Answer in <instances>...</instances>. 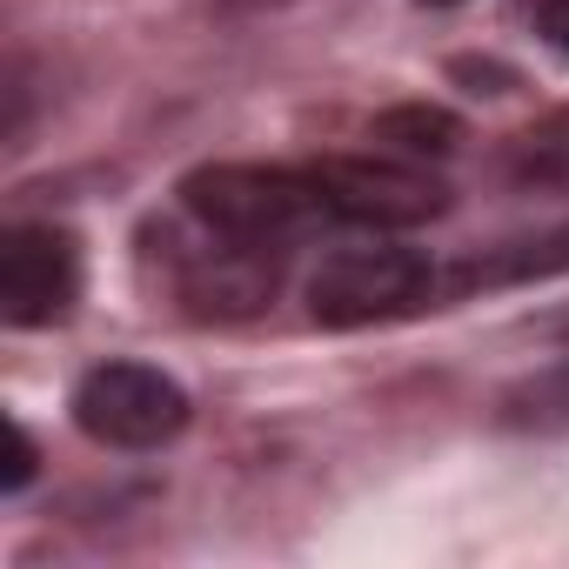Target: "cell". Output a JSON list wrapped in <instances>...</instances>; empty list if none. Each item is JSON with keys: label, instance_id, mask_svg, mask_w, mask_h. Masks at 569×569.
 I'll return each mask as SVG.
<instances>
[{"label": "cell", "instance_id": "1", "mask_svg": "<svg viewBox=\"0 0 569 569\" xmlns=\"http://www.w3.org/2000/svg\"><path fill=\"white\" fill-rule=\"evenodd\" d=\"M188 214V208H181ZM161 248H148L168 274V289L188 316L201 322H234L274 302V281H281V254L289 248H261L241 234L208 228L201 214H188V228H154Z\"/></svg>", "mask_w": 569, "mask_h": 569}, {"label": "cell", "instance_id": "2", "mask_svg": "<svg viewBox=\"0 0 569 569\" xmlns=\"http://www.w3.org/2000/svg\"><path fill=\"white\" fill-rule=\"evenodd\" d=\"M181 208L221 234L289 248L329 221V201L309 168H261V161H208L181 181Z\"/></svg>", "mask_w": 569, "mask_h": 569}, {"label": "cell", "instance_id": "3", "mask_svg": "<svg viewBox=\"0 0 569 569\" xmlns=\"http://www.w3.org/2000/svg\"><path fill=\"white\" fill-rule=\"evenodd\" d=\"M436 302H442V268L402 241L336 248L309 274V316L322 329H376V322H402Z\"/></svg>", "mask_w": 569, "mask_h": 569}, {"label": "cell", "instance_id": "4", "mask_svg": "<svg viewBox=\"0 0 569 569\" xmlns=\"http://www.w3.org/2000/svg\"><path fill=\"white\" fill-rule=\"evenodd\" d=\"M309 174L329 201V221L376 228V234L422 228L449 208V181L429 174L416 154H329Z\"/></svg>", "mask_w": 569, "mask_h": 569}, {"label": "cell", "instance_id": "5", "mask_svg": "<svg viewBox=\"0 0 569 569\" xmlns=\"http://www.w3.org/2000/svg\"><path fill=\"white\" fill-rule=\"evenodd\" d=\"M74 429L101 449H161L188 429V389L148 362H101L74 382Z\"/></svg>", "mask_w": 569, "mask_h": 569}, {"label": "cell", "instance_id": "6", "mask_svg": "<svg viewBox=\"0 0 569 569\" xmlns=\"http://www.w3.org/2000/svg\"><path fill=\"white\" fill-rule=\"evenodd\" d=\"M81 302V241L54 221H14L0 241V322L54 329Z\"/></svg>", "mask_w": 569, "mask_h": 569}, {"label": "cell", "instance_id": "7", "mask_svg": "<svg viewBox=\"0 0 569 569\" xmlns=\"http://www.w3.org/2000/svg\"><path fill=\"white\" fill-rule=\"evenodd\" d=\"M376 141H389L396 154H416V161H442V154H456V141H462V121L456 114H442V108H389L382 121H376Z\"/></svg>", "mask_w": 569, "mask_h": 569}, {"label": "cell", "instance_id": "8", "mask_svg": "<svg viewBox=\"0 0 569 569\" xmlns=\"http://www.w3.org/2000/svg\"><path fill=\"white\" fill-rule=\"evenodd\" d=\"M516 174L542 181V188H569V108L516 141Z\"/></svg>", "mask_w": 569, "mask_h": 569}, {"label": "cell", "instance_id": "9", "mask_svg": "<svg viewBox=\"0 0 569 569\" xmlns=\"http://www.w3.org/2000/svg\"><path fill=\"white\" fill-rule=\"evenodd\" d=\"M509 416L516 422H536V429H562L569 436V362H556L549 376H536L522 396H509Z\"/></svg>", "mask_w": 569, "mask_h": 569}, {"label": "cell", "instance_id": "10", "mask_svg": "<svg viewBox=\"0 0 569 569\" xmlns=\"http://www.w3.org/2000/svg\"><path fill=\"white\" fill-rule=\"evenodd\" d=\"M536 34L556 54H569V0H536Z\"/></svg>", "mask_w": 569, "mask_h": 569}, {"label": "cell", "instance_id": "11", "mask_svg": "<svg viewBox=\"0 0 569 569\" xmlns=\"http://www.w3.org/2000/svg\"><path fill=\"white\" fill-rule=\"evenodd\" d=\"M28 476H34V436H28V429H14V462H8V496H14V489H28Z\"/></svg>", "mask_w": 569, "mask_h": 569}, {"label": "cell", "instance_id": "12", "mask_svg": "<svg viewBox=\"0 0 569 569\" xmlns=\"http://www.w3.org/2000/svg\"><path fill=\"white\" fill-rule=\"evenodd\" d=\"M416 8H462V0H416Z\"/></svg>", "mask_w": 569, "mask_h": 569}]
</instances>
